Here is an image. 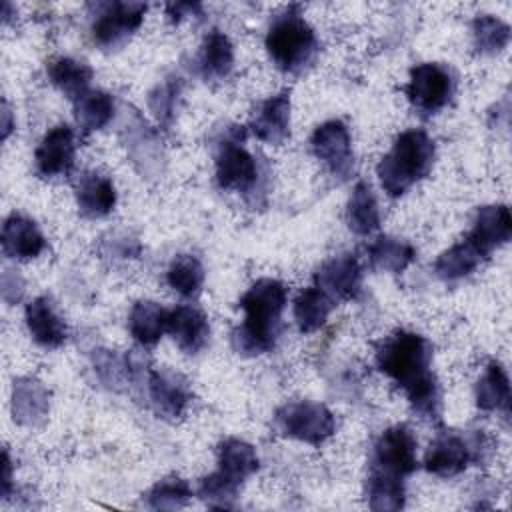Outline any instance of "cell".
<instances>
[{
  "label": "cell",
  "instance_id": "31",
  "mask_svg": "<svg viewBox=\"0 0 512 512\" xmlns=\"http://www.w3.org/2000/svg\"><path fill=\"white\" fill-rule=\"evenodd\" d=\"M168 286L184 298H194L200 294L204 284V268L200 260L192 254H178L166 270Z\"/></svg>",
  "mask_w": 512,
  "mask_h": 512
},
{
  "label": "cell",
  "instance_id": "5",
  "mask_svg": "<svg viewBox=\"0 0 512 512\" xmlns=\"http://www.w3.org/2000/svg\"><path fill=\"white\" fill-rule=\"evenodd\" d=\"M242 126H234L228 134L218 140L216 146V182L222 190H234L242 194L252 206L258 204L260 196H266V174L254 154L244 148Z\"/></svg>",
  "mask_w": 512,
  "mask_h": 512
},
{
  "label": "cell",
  "instance_id": "9",
  "mask_svg": "<svg viewBox=\"0 0 512 512\" xmlns=\"http://www.w3.org/2000/svg\"><path fill=\"white\" fill-rule=\"evenodd\" d=\"M484 436L480 432L470 436H460L454 432H442L432 442L424 456V468L430 474L450 478L468 468L470 462L478 460L484 448Z\"/></svg>",
  "mask_w": 512,
  "mask_h": 512
},
{
  "label": "cell",
  "instance_id": "37",
  "mask_svg": "<svg viewBox=\"0 0 512 512\" xmlns=\"http://www.w3.org/2000/svg\"><path fill=\"white\" fill-rule=\"evenodd\" d=\"M178 96H180V78L164 80L150 94V110L154 112V116L158 118L160 124L168 126L172 122Z\"/></svg>",
  "mask_w": 512,
  "mask_h": 512
},
{
  "label": "cell",
  "instance_id": "39",
  "mask_svg": "<svg viewBox=\"0 0 512 512\" xmlns=\"http://www.w3.org/2000/svg\"><path fill=\"white\" fill-rule=\"evenodd\" d=\"M8 488H10V458H8V452L4 450V496H8Z\"/></svg>",
  "mask_w": 512,
  "mask_h": 512
},
{
  "label": "cell",
  "instance_id": "7",
  "mask_svg": "<svg viewBox=\"0 0 512 512\" xmlns=\"http://www.w3.org/2000/svg\"><path fill=\"white\" fill-rule=\"evenodd\" d=\"M276 428L288 438L318 446L334 434L336 420L324 404L298 400L284 404L276 412Z\"/></svg>",
  "mask_w": 512,
  "mask_h": 512
},
{
  "label": "cell",
  "instance_id": "10",
  "mask_svg": "<svg viewBox=\"0 0 512 512\" xmlns=\"http://www.w3.org/2000/svg\"><path fill=\"white\" fill-rule=\"evenodd\" d=\"M416 446V438L408 426L398 424L384 430L372 446L370 472L404 480L418 466Z\"/></svg>",
  "mask_w": 512,
  "mask_h": 512
},
{
  "label": "cell",
  "instance_id": "14",
  "mask_svg": "<svg viewBox=\"0 0 512 512\" xmlns=\"http://www.w3.org/2000/svg\"><path fill=\"white\" fill-rule=\"evenodd\" d=\"M314 280L334 302L352 300L362 288V266L354 254H340L324 262Z\"/></svg>",
  "mask_w": 512,
  "mask_h": 512
},
{
  "label": "cell",
  "instance_id": "27",
  "mask_svg": "<svg viewBox=\"0 0 512 512\" xmlns=\"http://www.w3.org/2000/svg\"><path fill=\"white\" fill-rule=\"evenodd\" d=\"M336 302L318 286H310L300 290V294L294 300V320L300 328V332L310 334L324 326L328 320V314Z\"/></svg>",
  "mask_w": 512,
  "mask_h": 512
},
{
  "label": "cell",
  "instance_id": "16",
  "mask_svg": "<svg viewBox=\"0 0 512 512\" xmlns=\"http://www.w3.org/2000/svg\"><path fill=\"white\" fill-rule=\"evenodd\" d=\"M510 236H512L510 208L506 204H490V206L478 208L472 230L468 232L466 238L488 258L490 252L506 244Z\"/></svg>",
  "mask_w": 512,
  "mask_h": 512
},
{
  "label": "cell",
  "instance_id": "20",
  "mask_svg": "<svg viewBox=\"0 0 512 512\" xmlns=\"http://www.w3.org/2000/svg\"><path fill=\"white\" fill-rule=\"evenodd\" d=\"M76 202L82 216L102 218L116 206V188L108 176L86 172L76 184Z\"/></svg>",
  "mask_w": 512,
  "mask_h": 512
},
{
  "label": "cell",
  "instance_id": "26",
  "mask_svg": "<svg viewBox=\"0 0 512 512\" xmlns=\"http://www.w3.org/2000/svg\"><path fill=\"white\" fill-rule=\"evenodd\" d=\"M48 78L70 100H76L90 90L88 86L92 80V68L86 62L60 56L48 62Z\"/></svg>",
  "mask_w": 512,
  "mask_h": 512
},
{
  "label": "cell",
  "instance_id": "35",
  "mask_svg": "<svg viewBox=\"0 0 512 512\" xmlns=\"http://www.w3.org/2000/svg\"><path fill=\"white\" fill-rule=\"evenodd\" d=\"M192 496V490L182 478H164L150 488L146 502L154 510H176L182 508Z\"/></svg>",
  "mask_w": 512,
  "mask_h": 512
},
{
  "label": "cell",
  "instance_id": "8",
  "mask_svg": "<svg viewBox=\"0 0 512 512\" xmlns=\"http://www.w3.org/2000/svg\"><path fill=\"white\" fill-rule=\"evenodd\" d=\"M146 4L142 2H104L96 4L92 20V40L104 50L120 48L142 26Z\"/></svg>",
  "mask_w": 512,
  "mask_h": 512
},
{
  "label": "cell",
  "instance_id": "24",
  "mask_svg": "<svg viewBox=\"0 0 512 512\" xmlns=\"http://www.w3.org/2000/svg\"><path fill=\"white\" fill-rule=\"evenodd\" d=\"M168 310L152 300H140L132 306L128 316V328L132 338L140 346H154L166 332Z\"/></svg>",
  "mask_w": 512,
  "mask_h": 512
},
{
  "label": "cell",
  "instance_id": "4",
  "mask_svg": "<svg viewBox=\"0 0 512 512\" xmlns=\"http://www.w3.org/2000/svg\"><path fill=\"white\" fill-rule=\"evenodd\" d=\"M266 50L276 68L288 74H298L314 62L320 44L298 4L286 6L272 18L266 32Z\"/></svg>",
  "mask_w": 512,
  "mask_h": 512
},
{
  "label": "cell",
  "instance_id": "38",
  "mask_svg": "<svg viewBox=\"0 0 512 512\" xmlns=\"http://www.w3.org/2000/svg\"><path fill=\"white\" fill-rule=\"evenodd\" d=\"M200 10H202L200 4H190V2H176V4L166 6L168 18L172 22H180L184 16H192L194 12H200Z\"/></svg>",
  "mask_w": 512,
  "mask_h": 512
},
{
  "label": "cell",
  "instance_id": "23",
  "mask_svg": "<svg viewBox=\"0 0 512 512\" xmlns=\"http://www.w3.org/2000/svg\"><path fill=\"white\" fill-rule=\"evenodd\" d=\"M218 466L220 474L242 486V482L258 470L260 460L252 444L238 438H228L218 444Z\"/></svg>",
  "mask_w": 512,
  "mask_h": 512
},
{
  "label": "cell",
  "instance_id": "28",
  "mask_svg": "<svg viewBox=\"0 0 512 512\" xmlns=\"http://www.w3.org/2000/svg\"><path fill=\"white\" fill-rule=\"evenodd\" d=\"M482 260H486V256L468 238H464L436 258L434 272L442 280H460L472 274L482 264Z\"/></svg>",
  "mask_w": 512,
  "mask_h": 512
},
{
  "label": "cell",
  "instance_id": "34",
  "mask_svg": "<svg viewBox=\"0 0 512 512\" xmlns=\"http://www.w3.org/2000/svg\"><path fill=\"white\" fill-rule=\"evenodd\" d=\"M472 40L480 54L502 52L510 42V26L492 14L476 16L472 22Z\"/></svg>",
  "mask_w": 512,
  "mask_h": 512
},
{
  "label": "cell",
  "instance_id": "1",
  "mask_svg": "<svg viewBox=\"0 0 512 512\" xmlns=\"http://www.w3.org/2000/svg\"><path fill=\"white\" fill-rule=\"evenodd\" d=\"M432 364V344L408 330H396L376 350V366L398 384L414 412L428 420L440 418L442 394Z\"/></svg>",
  "mask_w": 512,
  "mask_h": 512
},
{
  "label": "cell",
  "instance_id": "12",
  "mask_svg": "<svg viewBox=\"0 0 512 512\" xmlns=\"http://www.w3.org/2000/svg\"><path fill=\"white\" fill-rule=\"evenodd\" d=\"M146 390L154 412L166 420L180 418L192 400L190 382L172 370H150Z\"/></svg>",
  "mask_w": 512,
  "mask_h": 512
},
{
  "label": "cell",
  "instance_id": "36",
  "mask_svg": "<svg viewBox=\"0 0 512 512\" xmlns=\"http://www.w3.org/2000/svg\"><path fill=\"white\" fill-rule=\"evenodd\" d=\"M238 490H240V484L232 482L220 472H214L200 480L198 496L214 508H230L238 496Z\"/></svg>",
  "mask_w": 512,
  "mask_h": 512
},
{
  "label": "cell",
  "instance_id": "3",
  "mask_svg": "<svg viewBox=\"0 0 512 512\" xmlns=\"http://www.w3.org/2000/svg\"><path fill=\"white\" fill-rule=\"evenodd\" d=\"M436 144L422 128H410L396 136L392 148L382 156L376 174L384 192L392 198L406 194L426 178L434 166Z\"/></svg>",
  "mask_w": 512,
  "mask_h": 512
},
{
  "label": "cell",
  "instance_id": "25",
  "mask_svg": "<svg viewBox=\"0 0 512 512\" xmlns=\"http://www.w3.org/2000/svg\"><path fill=\"white\" fill-rule=\"evenodd\" d=\"M348 228L358 236H368L380 226V210L368 182H358L346 206Z\"/></svg>",
  "mask_w": 512,
  "mask_h": 512
},
{
  "label": "cell",
  "instance_id": "11",
  "mask_svg": "<svg viewBox=\"0 0 512 512\" xmlns=\"http://www.w3.org/2000/svg\"><path fill=\"white\" fill-rule=\"evenodd\" d=\"M310 146L314 156L330 170V174L346 178L352 172V140L344 122L328 120L320 124L310 138Z\"/></svg>",
  "mask_w": 512,
  "mask_h": 512
},
{
  "label": "cell",
  "instance_id": "29",
  "mask_svg": "<svg viewBox=\"0 0 512 512\" xmlns=\"http://www.w3.org/2000/svg\"><path fill=\"white\" fill-rule=\"evenodd\" d=\"M114 98L104 90H88L74 100V116L84 134L104 128L114 116Z\"/></svg>",
  "mask_w": 512,
  "mask_h": 512
},
{
  "label": "cell",
  "instance_id": "32",
  "mask_svg": "<svg viewBox=\"0 0 512 512\" xmlns=\"http://www.w3.org/2000/svg\"><path fill=\"white\" fill-rule=\"evenodd\" d=\"M366 496L368 506L376 512H394L404 506L406 492H404V480L370 472L366 482Z\"/></svg>",
  "mask_w": 512,
  "mask_h": 512
},
{
  "label": "cell",
  "instance_id": "30",
  "mask_svg": "<svg viewBox=\"0 0 512 512\" xmlns=\"http://www.w3.org/2000/svg\"><path fill=\"white\" fill-rule=\"evenodd\" d=\"M368 258L376 270L398 274L412 264V260L416 258V250L412 248V244L400 238L380 236L370 244Z\"/></svg>",
  "mask_w": 512,
  "mask_h": 512
},
{
  "label": "cell",
  "instance_id": "21",
  "mask_svg": "<svg viewBox=\"0 0 512 512\" xmlns=\"http://www.w3.org/2000/svg\"><path fill=\"white\" fill-rule=\"evenodd\" d=\"M234 66V46L220 30H210L198 50L196 68L206 80H224Z\"/></svg>",
  "mask_w": 512,
  "mask_h": 512
},
{
  "label": "cell",
  "instance_id": "6",
  "mask_svg": "<svg viewBox=\"0 0 512 512\" xmlns=\"http://www.w3.org/2000/svg\"><path fill=\"white\" fill-rule=\"evenodd\" d=\"M408 102L422 114H436L446 108L456 92V78L450 68L438 62H422L410 70L404 86Z\"/></svg>",
  "mask_w": 512,
  "mask_h": 512
},
{
  "label": "cell",
  "instance_id": "33",
  "mask_svg": "<svg viewBox=\"0 0 512 512\" xmlns=\"http://www.w3.org/2000/svg\"><path fill=\"white\" fill-rule=\"evenodd\" d=\"M48 412V392L36 380H20L14 388V414L22 424H36Z\"/></svg>",
  "mask_w": 512,
  "mask_h": 512
},
{
  "label": "cell",
  "instance_id": "17",
  "mask_svg": "<svg viewBox=\"0 0 512 512\" xmlns=\"http://www.w3.org/2000/svg\"><path fill=\"white\" fill-rule=\"evenodd\" d=\"M166 332L172 336L182 352L198 354L208 344L210 324L202 310L184 304L168 310Z\"/></svg>",
  "mask_w": 512,
  "mask_h": 512
},
{
  "label": "cell",
  "instance_id": "22",
  "mask_svg": "<svg viewBox=\"0 0 512 512\" xmlns=\"http://www.w3.org/2000/svg\"><path fill=\"white\" fill-rule=\"evenodd\" d=\"M476 406L484 412H504L510 408V380L504 366L496 360L488 362L476 382Z\"/></svg>",
  "mask_w": 512,
  "mask_h": 512
},
{
  "label": "cell",
  "instance_id": "15",
  "mask_svg": "<svg viewBox=\"0 0 512 512\" xmlns=\"http://www.w3.org/2000/svg\"><path fill=\"white\" fill-rule=\"evenodd\" d=\"M250 130L266 144H282L290 136V92L282 90L260 102L252 114Z\"/></svg>",
  "mask_w": 512,
  "mask_h": 512
},
{
  "label": "cell",
  "instance_id": "13",
  "mask_svg": "<svg viewBox=\"0 0 512 512\" xmlns=\"http://www.w3.org/2000/svg\"><path fill=\"white\" fill-rule=\"evenodd\" d=\"M76 142L74 132L68 124H58L46 132L34 152L36 172L42 178L66 176L74 166Z\"/></svg>",
  "mask_w": 512,
  "mask_h": 512
},
{
  "label": "cell",
  "instance_id": "19",
  "mask_svg": "<svg viewBox=\"0 0 512 512\" xmlns=\"http://www.w3.org/2000/svg\"><path fill=\"white\" fill-rule=\"evenodd\" d=\"M26 326L32 340L42 348H58L68 338L64 320L46 296H38L26 306Z\"/></svg>",
  "mask_w": 512,
  "mask_h": 512
},
{
  "label": "cell",
  "instance_id": "2",
  "mask_svg": "<svg viewBox=\"0 0 512 512\" xmlns=\"http://www.w3.org/2000/svg\"><path fill=\"white\" fill-rule=\"evenodd\" d=\"M286 300L288 288L276 278H260L242 294L238 304L244 320L232 332V346L238 354L260 356L276 346Z\"/></svg>",
  "mask_w": 512,
  "mask_h": 512
},
{
  "label": "cell",
  "instance_id": "18",
  "mask_svg": "<svg viewBox=\"0 0 512 512\" xmlns=\"http://www.w3.org/2000/svg\"><path fill=\"white\" fill-rule=\"evenodd\" d=\"M0 240L2 252L16 260H32L46 248V240L36 222L16 212L4 220Z\"/></svg>",
  "mask_w": 512,
  "mask_h": 512
}]
</instances>
